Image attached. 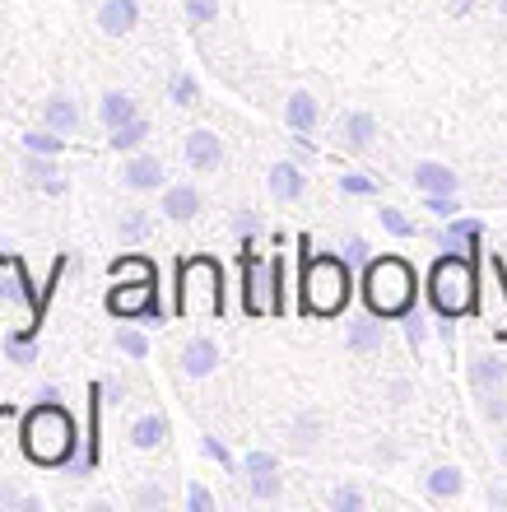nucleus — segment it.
<instances>
[{
    "mask_svg": "<svg viewBox=\"0 0 507 512\" xmlns=\"http://www.w3.org/2000/svg\"><path fill=\"white\" fill-rule=\"evenodd\" d=\"M252 494H256V499H280V494H284L280 471H256L252 475Z\"/></svg>",
    "mask_w": 507,
    "mask_h": 512,
    "instance_id": "33",
    "label": "nucleus"
},
{
    "mask_svg": "<svg viewBox=\"0 0 507 512\" xmlns=\"http://www.w3.org/2000/svg\"><path fill=\"white\" fill-rule=\"evenodd\" d=\"M428 210L433 215H456V201L452 196H428Z\"/></svg>",
    "mask_w": 507,
    "mask_h": 512,
    "instance_id": "42",
    "label": "nucleus"
},
{
    "mask_svg": "<svg viewBox=\"0 0 507 512\" xmlns=\"http://www.w3.org/2000/svg\"><path fill=\"white\" fill-rule=\"evenodd\" d=\"M317 117H321V108H317V98L307 94V89L289 94V103H284V122L294 126L298 135H312V131H317Z\"/></svg>",
    "mask_w": 507,
    "mask_h": 512,
    "instance_id": "18",
    "label": "nucleus"
},
{
    "mask_svg": "<svg viewBox=\"0 0 507 512\" xmlns=\"http://www.w3.org/2000/svg\"><path fill=\"white\" fill-rule=\"evenodd\" d=\"M424 489H428V499H461L466 475L456 471V466H433V471L424 475Z\"/></svg>",
    "mask_w": 507,
    "mask_h": 512,
    "instance_id": "21",
    "label": "nucleus"
},
{
    "mask_svg": "<svg viewBox=\"0 0 507 512\" xmlns=\"http://www.w3.org/2000/svg\"><path fill=\"white\" fill-rule=\"evenodd\" d=\"M503 461H507V443H503Z\"/></svg>",
    "mask_w": 507,
    "mask_h": 512,
    "instance_id": "46",
    "label": "nucleus"
},
{
    "mask_svg": "<svg viewBox=\"0 0 507 512\" xmlns=\"http://www.w3.org/2000/svg\"><path fill=\"white\" fill-rule=\"evenodd\" d=\"M331 508L335 512H363V508H368V499H363L354 485H335L331 489Z\"/></svg>",
    "mask_w": 507,
    "mask_h": 512,
    "instance_id": "31",
    "label": "nucleus"
},
{
    "mask_svg": "<svg viewBox=\"0 0 507 512\" xmlns=\"http://www.w3.org/2000/svg\"><path fill=\"white\" fill-rule=\"evenodd\" d=\"M303 266H298V312L303 317H340L354 298V275H349L345 256L321 252L312 256V243L298 238Z\"/></svg>",
    "mask_w": 507,
    "mask_h": 512,
    "instance_id": "1",
    "label": "nucleus"
},
{
    "mask_svg": "<svg viewBox=\"0 0 507 512\" xmlns=\"http://www.w3.org/2000/svg\"><path fill=\"white\" fill-rule=\"evenodd\" d=\"M140 24V0H103L98 5V28L107 38H126Z\"/></svg>",
    "mask_w": 507,
    "mask_h": 512,
    "instance_id": "12",
    "label": "nucleus"
},
{
    "mask_svg": "<svg viewBox=\"0 0 507 512\" xmlns=\"http://www.w3.org/2000/svg\"><path fill=\"white\" fill-rule=\"evenodd\" d=\"M196 94H201V89H196V75H177V80H173V103H177V108H191V103H196Z\"/></svg>",
    "mask_w": 507,
    "mask_h": 512,
    "instance_id": "36",
    "label": "nucleus"
},
{
    "mask_svg": "<svg viewBox=\"0 0 507 512\" xmlns=\"http://www.w3.org/2000/svg\"><path fill=\"white\" fill-rule=\"evenodd\" d=\"M340 191H349V196H373L377 187L363 173H349V177H340Z\"/></svg>",
    "mask_w": 507,
    "mask_h": 512,
    "instance_id": "38",
    "label": "nucleus"
},
{
    "mask_svg": "<svg viewBox=\"0 0 507 512\" xmlns=\"http://www.w3.org/2000/svg\"><path fill=\"white\" fill-rule=\"evenodd\" d=\"M42 122L52 126L56 135H70L75 126H80V108H75V98H70V94H52L47 103H42Z\"/></svg>",
    "mask_w": 507,
    "mask_h": 512,
    "instance_id": "19",
    "label": "nucleus"
},
{
    "mask_svg": "<svg viewBox=\"0 0 507 512\" xmlns=\"http://www.w3.org/2000/svg\"><path fill=\"white\" fill-rule=\"evenodd\" d=\"M182 5H187V19L196 28H205V24L219 19V0H182Z\"/></svg>",
    "mask_w": 507,
    "mask_h": 512,
    "instance_id": "35",
    "label": "nucleus"
},
{
    "mask_svg": "<svg viewBox=\"0 0 507 512\" xmlns=\"http://www.w3.org/2000/svg\"><path fill=\"white\" fill-rule=\"evenodd\" d=\"M201 191L196 187H187V182H177V187H168L163 191V219H173V224H191V219L201 215Z\"/></svg>",
    "mask_w": 507,
    "mask_h": 512,
    "instance_id": "14",
    "label": "nucleus"
},
{
    "mask_svg": "<svg viewBox=\"0 0 507 512\" xmlns=\"http://www.w3.org/2000/svg\"><path fill=\"white\" fill-rule=\"evenodd\" d=\"M475 289H480V280H475V266H470L466 252L438 256L428 270V298L442 317H461V312L475 308Z\"/></svg>",
    "mask_w": 507,
    "mask_h": 512,
    "instance_id": "4",
    "label": "nucleus"
},
{
    "mask_svg": "<svg viewBox=\"0 0 507 512\" xmlns=\"http://www.w3.org/2000/svg\"><path fill=\"white\" fill-rule=\"evenodd\" d=\"M140 117V103H135L131 94H121V89H107L103 103H98V122L107 126V131H117V126L135 122Z\"/></svg>",
    "mask_w": 507,
    "mask_h": 512,
    "instance_id": "17",
    "label": "nucleus"
},
{
    "mask_svg": "<svg viewBox=\"0 0 507 512\" xmlns=\"http://www.w3.org/2000/svg\"><path fill=\"white\" fill-rule=\"evenodd\" d=\"M317 443H321V415H298L289 424V447L294 452H312Z\"/></svg>",
    "mask_w": 507,
    "mask_h": 512,
    "instance_id": "26",
    "label": "nucleus"
},
{
    "mask_svg": "<svg viewBox=\"0 0 507 512\" xmlns=\"http://www.w3.org/2000/svg\"><path fill=\"white\" fill-rule=\"evenodd\" d=\"M238 229H242V233H256V219L247 215V210H242V215H238Z\"/></svg>",
    "mask_w": 507,
    "mask_h": 512,
    "instance_id": "44",
    "label": "nucleus"
},
{
    "mask_svg": "<svg viewBox=\"0 0 507 512\" xmlns=\"http://www.w3.org/2000/svg\"><path fill=\"white\" fill-rule=\"evenodd\" d=\"M247 471H275V457H266V452H252V457H247Z\"/></svg>",
    "mask_w": 507,
    "mask_h": 512,
    "instance_id": "43",
    "label": "nucleus"
},
{
    "mask_svg": "<svg viewBox=\"0 0 507 512\" xmlns=\"http://www.w3.org/2000/svg\"><path fill=\"white\" fill-rule=\"evenodd\" d=\"M340 135H345L349 149H373V140H377V117H373V112H349L345 122H340Z\"/></svg>",
    "mask_w": 507,
    "mask_h": 512,
    "instance_id": "22",
    "label": "nucleus"
},
{
    "mask_svg": "<svg viewBox=\"0 0 507 512\" xmlns=\"http://www.w3.org/2000/svg\"><path fill=\"white\" fill-rule=\"evenodd\" d=\"M163 438H168V419L159 410H149V415H140L131 424V447H140V452H154Z\"/></svg>",
    "mask_w": 507,
    "mask_h": 512,
    "instance_id": "20",
    "label": "nucleus"
},
{
    "mask_svg": "<svg viewBox=\"0 0 507 512\" xmlns=\"http://www.w3.org/2000/svg\"><path fill=\"white\" fill-rule=\"evenodd\" d=\"M414 187L424 191V196H456L461 177H456L447 163H438V159H419L414 163Z\"/></svg>",
    "mask_w": 507,
    "mask_h": 512,
    "instance_id": "11",
    "label": "nucleus"
},
{
    "mask_svg": "<svg viewBox=\"0 0 507 512\" xmlns=\"http://www.w3.org/2000/svg\"><path fill=\"white\" fill-rule=\"evenodd\" d=\"M345 345L354 354H377V350H382V326H377L373 312H368V317H359V322H349Z\"/></svg>",
    "mask_w": 507,
    "mask_h": 512,
    "instance_id": "24",
    "label": "nucleus"
},
{
    "mask_svg": "<svg viewBox=\"0 0 507 512\" xmlns=\"http://www.w3.org/2000/svg\"><path fill=\"white\" fill-rule=\"evenodd\" d=\"M424 322H419V317H410V322H405V340H410V350H419V345H424Z\"/></svg>",
    "mask_w": 507,
    "mask_h": 512,
    "instance_id": "40",
    "label": "nucleus"
},
{
    "mask_svg": "<svg viewBox=\"0 0 507 512\" xmlns=\"http://www.w3.org/2000/svg\"><path fill=\"white\" fill-rule=\"evenodd\" d=\"M242 298H247V312H252V317L275 312V270H270V261L242 256Z\"/></svg>",
    "mask_w": 507,
    "mask_h": 512,
    "instance_id": "6",
    "label": "nucleus"
},
{
    "mask_svg": "<svg viewBox=\"0 0 507 512\" xmlns=\"http://www.w3.org/2000/svg\"><path fill=\"white\" fill-rule=\"evenodd\" d=\"M219 364H224V354H219V345H214L210 336L187 340V345H182V354H177V368H182L187 378H210Z\"/></svg>",
    "mask_w": 507,
    "mask_h": 512,
    "instance_id": "9",
    "label": "nucleus"
},
{
    "mask_svg": "<svg viewBox=\"0 0 507 512\" xmlns=\"http://www.w3.org/2000/svg\"><path fill=\"white\" fill-rule=\"evenodd\" d=\"M107 135H112L107 145L117 149V154H135V149H140V145L149 140V122H145V117H135V122L117 126V131H107Z\"/></svg>",
    "mask_w": 507,
    "mask_h": 512,
    "instance_id": "25",
    "label": "nucleus"
},
{
    "mask_svg": "<svg viewBox=\"0 0 507 512\" xmlns=\"http://www.w3.org/2000/svg\"><path fill=\"white\" fill-rule=\"evenodd\" d=\"M484 312L498 326V336H507V270L498 256L489 261V303H484Z\"/></svg>",
    "mask_w": 507,
    "mask_h": 512,
    "instance_id": "15",
    "label": "nucleus"
},
{
    "mask_svg": "<svg viewBox=\"0 0 507 512\" xmlns=\"http://www.w3.org/2000/svg\"><path fill=\"white\" fill-rule=\"evenodd\" d=\"M410 396H414V387H410V382H405V378H396V382H391V387H387V401H391V405H405V401H410Z\"/></svg>",
    "mask_w": 507,
    "mask_h": 512,
    "instance_id": "39",
    "label": "nucleus"
},
{
    "mask_svg": "<svg viewBox=\"0 0 507 512\" xmlns=\"http://www.w3.org/2000/svg\"><path fill=\"white\" fill-rule=\"evenodd\" d=\"M438 243L447 252H480V219H456L452 229L438 233Z\"/></svg>",
    "mask_w": 507,
    "mask_h": 512,
    "instance_id": "23",
    "label": "nucleus"
},
{
    "mask_svg": "<svg viewBox=\"0 0 507 512\" xmlns=\"http://www.w3.org/2000/svg\"><path fill=\"white\" fill-rule=\"evenodd\" d=\"M196 294L210 298V312L224 317L228 303H224V266L214 256H196V261H182L177 270V317H191L196 308Z\"/></svg>",
    "mask_w": 507,
    "mask_h": 512,
    "instance_id": "5",
    "label": "nucleus"
},
{
    "mask_svg": "<svg viewBox=\"0 0 507 512\" xmlns=\"http://www.w3.org/2000/svg\"><path fill=\"white\" fill-rule=\"evenodd\" d=\"M466 373H470V391H475V401H484V396H503L507 391V364L498 359V354H489V350L470 354Z\"/></svg>",
    "mask_w": 507,
    "mask_h": 512,
    "instance_id": "7",
    "label": "nucleus"
},
{
    "mask_svg": "<svg viewBox=\"0 0 507 512\" xmlns=\"http://www.w3.org/2000/svg\"><path fill=\"white\" fill-rule=\"evenodd\" d=\"M266 187H270V196H275L280 205H294V201H303L307 177H303V168H298L294 159H280V163H270Z\"/></svg>",
    "mask_w": 507,
    "mask_h": 512,
    "instance_id": "10",
    "label": "nucleus"
},
{
    "mask_svg": "<svg viewBox=\"0 0 507 512\" xmlns=\"http://www.w3.org/2000/svg\"><path fill=\"white\" fill-rule=\"evenodd\" d=\"M24 149H33V154H61V140H56V131L52 126H47V131H28L24 135Z\"/></svg>",
    "mask_w": 507,
    "mask_h": 512,
    "instance_id": "34",
    "label": "nucleus"
},
{
    "mask_svg": "<svg viewBox=\"0 0 507 512\" xmlns=\"http://www.w3.org/2000/svg\"><path fill=\"white\" fill-rule=\"evenodd\" d=\"M187 508L191 512H214V494L205 485H196V480H191V485H187Z\"/></svg>",
    "mask_w": 507,
    "mask_h": 512,
    "instance_id": "37",
    "label": "nucleus"
},
{
    "mask_svg": "<svg viewBox=\"0 0 507 512\" xmlns=\"http://www.w3.org/2000/svg\"><path fill=\"white\" fill-rule=\"evenodd\" d=\"M117 350L126 354V359H149V340L140 336V331H131V326H121V331H117Z\"/></svg>",
    "mask_w": 507,
    "mask_h": 512,
    "instance_id": "30",
    "label": "nucleus"
},
{
    "mask_svg": "<svg viewBox=\"0 0 507 512\" xmlns=\"http://www.w3.org/2000/svg\"><path fill=\"white\" fill-rule=\"evenodd\" d=\"M414 294H419V280L405 256H373L363 266V308L373 317H410Z\"/></svg>",
    "mask_w": 507,
    "mask_h": 512,
    "instance_id": "3",
    "label": "nucleus"
},
{
    "mask_svg": "<svg viewBox=\"0 0 507 512\" xmlns=\"http://www.w3.org/2000/svg\"><path fill=\"white\" fill-rule=\"evenodd\" d=\"M145 233H149V210H126V215H121V224H117L121 243H140Z\"/></svg>",
    "mask_w": 507,
    "mask_h": 512,
    "instance_id": "28",
    "label": "nucleus"
},
{
    "mask_svg": "<svg viewBox=\"0 0 507 512\" xmlns=\"http://www.w3.org/2000/svg\"><path fill=\"white\" fill-rule=\"evenodd\" d=\"M24 173H28V182L33 187H42V191H66V173L56 168V154H33L28 149V159H24Z\"/></svg>",
    "mask_w": 507,
    "mask_h": 512,
    "instance_id": "16",
    "label": "nucleus"
},
{
    "mask_svg": "<svg viewBox=\"0 0 507 512\" xmlns=\"http://www.w3.org/2000/svg\"><path fill=\"white\" fill-rule=\"evenodd\" d=\"M498 10H503V14H507V0H498Z\"/></svg>",
    "mask_w": 507,
    "mask_h": 512,
    "instance_id": "45",
    "label": "nucleus"
},
{
    "mask_svg": "<svg viewBox=\"0 0 507 512\" xmlns=\"http://www.w3.org/2000/svg\"><path fill=\"white\" fill-rule=\"evenodd\" d=\"M112 280H159V266L149 256H117L112 261Z\"/></svg>",
    "mask_w": 507,
    "mask_h": 512,
    "instance_id": "27",
    "label": "nucleus"
},
{
    "mask_svg": "<svg viewBox=\"0 0 507 512\" xmlns=\"http://www.w3.org/2000/svg\"><path fill=\"white\" fill-rule=\"evenodd\" d=\"M121 187L159 191L163 187V159L159 154H135V159H126V168H121Z\"/></svg>",
    "mask_w": 507,
    "mask_h": 512,
    "instance_id": "13",
    "label": "nucleus"
},
{
    "mask_svg": "<svg viewBox=\"0 0 507 512\" xmlns=\"http://www.w3.org/2000/svg\"><path fill=\"white\" fill-rule=\"evenodd\" d=\"M345 261H363V266H368V261H373V256H368V243H363V238H349Z\"/></svg>",
    "mask_w": 507,
    "mask_h": 512,
    "instance_id": "41",
    "label": "nucleus"
},
{
    "mask_svg": "<svg viewBox=\"0 0 507 512\" xmlns=\"http://www.w3.org/2000/svg\"><path fill=\"white\" fill-rule=\"evenodd\" d=\"M182 159H187L191 173H214L224 163V140L214 131H191L187 145H182Z\"/></svg>",
    "mask_w": 507,
    "mask_h": 512,
    "instance_id": "8",
    "label": "nucleus"
},
{
    "mask_svg": "<svg viewBox=\"0 0 507 512\" xmlns=\"http://www.w3.org/2000/svg\"><path fill=\"white\" fill-rule=\"evenodd\" d=\"M19 447L33 466H66L75 457V419L61 401H42L38 410L24 415L19 429Z\"/></svg>",
    "mask_w": 507,
    "mask_h": 512,
    "instance_id": "2",
    "label": "nucleus"
},
{
    "mask_svg": "<svg viewBox=\"0 0 507 512\" xmlns=\"http://www.w3.org/2000/svg\"><path fill=\"white\" fill-rule=\"evenodd\" d=\"M131 503H135V508H145V512L168 508V489H163L159 480H149V485H140V489L131 494Z\"/></svg>",
    "mask_w": 507,
    "mask_h": 512,
    "instance_id": "29",
    "label": "nucleus"
},
{
    "mask_svg": "<svg viewBox=\"0 0 507 512\" xmlns=\"http://www.w3.org/2000/svg\"><path fill=\"white\" fill-rule=\"evenodd\" d=\"M377 219H382V229L396 233V238H414V233H419V229L410 224V219H405L401 210H396V205H382V210H377Z\"/></svg>",
    "mask_w": 507,
    "mask_h": 512,
    "instance_id": "32",
    "label": "nucleus"
}]
</instances>
